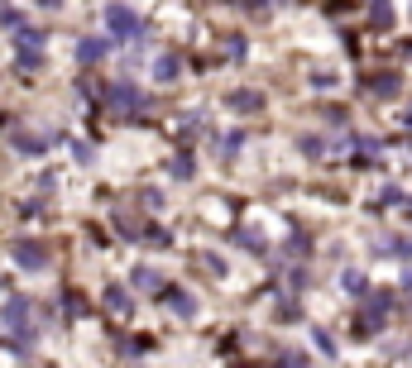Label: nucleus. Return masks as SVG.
I'll use <instances>...</instances> for the list:
<instances>
[{
    "label": "nucleus",
    "mask_w": 412,
    "mask_h": 368,
    "mask_svg": "<svg viewBox=\"0 0 412 368\" xmlns=\"http://www.w3.org/2000/svg\"><path fill=\"white\" fill-rule=\"evenodd\" d=\"M105 29H110V43H130V39H144V19H139L130 5H110V10H105Z\"/></svg>",
    "instance_id": "1"
},
{
    "label": "nucleus",
    "mask_w": 412,
    "mask_h": 368,
    "mask_svg": "<svg viewBox=\"0 0 412 368\" xmlns=\"http://www.w3.org/2000/svg\"><path fill=\"white\" fill-rule=\"evenodd\" d=\"M134 287L139 292H163V277L154 273V268H134Z\"/></svg>",
    "instance_id": "9"
},
{
    "label": "nucleus",
    "mask_w": 412,
    "mask_h": 368,
    "mask_svg": "<svg viewBox=\"0 0 412 368\" xmlns=\"http://www.w3.org/2000/svg\"><path fill=\"white\" fill-rule=\"evenodd\" d=\"M5 325H14V330H24V335H34V321H29V301H10L5 306Z\"/></svg>",
    "instance_id": "4"
},
{
    "label": "nucleus",
    "mask_w": 412,
    "mask_h": 368,
    "mask_svg": "<svg viewBox=\"0 0 412 368\" xmlns=\"http://www.w3.org/2000/svg\"><path fill=\"white\" fill-rule=\"evenodd\" d=\"M168 306H173V316H187V321L197 316V301L187 292H168Z\"/></svg>",
    "instance_id": "8"
},
{
    "label": "nucleus",
    "mask_w": 412,
    "mask_h": 368,
    "mask_svg": "<svg viewBox=\"0 0 412 368\" xmlns=\"http://www.w3.org/2000/svg\"><path fill=\"white\" fill-rule=\"evenodd\" d=\"M10 254H14L24 268H43V263H48V249H43V244H34V239H14V244H10Z\"/></svg>",
    "instance_id": "3"
},
{
    "label": "nucleus",
    "mask_w": 412,
    "mask_h": 368,
    "mask_svg": "<svg viewBox=\"0 0 412 368\" xmlns=\"http://www.w3.org/2000/svg\"><path fill=\"white\" fill-rule=\"evenodd\" d=\"M408 215H412V201H408Z\"/></svg>",
    "instance_id": "13"
},
{
    "label": "nucleus",
    "mask_w": 412,
    "mask_h": 368,
    "mask_svg": "<svg viewBox=\"0 0 412 368\" xmlns=\"http://www.w3.org/2000/svg\"><path fill=\"white\" fill-rule=\"evenodd\" d=\"M82 311H87V306H82V296H77V292H68V316H82Z\"/></svg>",
    "instance_id": "12"
},
{
    "label": "nucleus",
    "mask_w": 412,
    "mask_h": 368,
    "mask_svg": "<svg viewBox=\"0 0 412 368\" xmlns=\"http://www.w3.org/2000/svg\"><path fill=\"white\" fill-rule=\"evenodd\" d=\"M105 306H110L115 316H125V311H130V296H125L120 287H110V292H105Z\"/></svg>",
    "instance_id": "10"
},
{
    "label": "nucleus",
    "mask_w": 412,
    "mask_h": 368,
    "mask_svg": "<svg viewBox=\"0 0 412 368\" xmlns=\"http://www.w3.org/2000/svg\"><path fill=\"white\" fill-rule=\"evenodd\" d=\"M178 72H183V63H178L173 53H163V58L154 63V77H158V82H178Z\"/></svg>",
    "instance_id": "7"
},
{
    "label": "nucleus",
    "mask_w": 412,
    "mask_h": 368,
    "mask_svg": "<svg viewBox=\"0 0 412 368\" xmlns=\"http://www.w3.org/2000/svg\"><path fill=\"white\" fill-rule=\"evenodd\" d=\"M225 105H230V110H264V96L259 91H230Z\"/></svg>",
    "instance_id": "6"
},
{
    "label": "nucleus",
    "mask_w": 412,
    "mask_h": 368,
    "mask_svg": "<svg viewBox=\"0 0 412 368\" xmlns=\"http://www.w3.org/2000/svg\"><path fill=\"white\" fill-rule=\"evenodd\" d=\"M105 105H110V115H134V110H144V96L134 91L130 82H115L110 96H105Z\"/></svg>",
    "instance_id": "2"
},
{
    "label": "nucleus",
    "mask_w": 412,
    "mask_h": 368,
    "mask_svg": "<svg viewBox=\"0 0 412 368\" xmlns=\"http://www.w3.org/2000/svg\"><path fill=\"white\" fill-rule=\"evenodd\" d=\"M240 144H245V134H230V139H220V153H225V158H230V153H235V149H240Z\"/></svg>",
    "instance_id": "11"
},
{
    "label": "nucleus",
    "mask_w": 412,
    "mask_h": 368,
    "mask_svg": "<svg viewBox=\"0 0 412 368\" xmlns=\"http://www.w3.org/2000/svg\"><path fill=\"white\" fill-rule=\"evenodd\" d=\"M105 48H110V39H82V43H77V58H82V63H101Z\"/></svg>",
    "instance_id": "5"
}]
</instances>
